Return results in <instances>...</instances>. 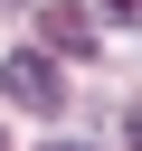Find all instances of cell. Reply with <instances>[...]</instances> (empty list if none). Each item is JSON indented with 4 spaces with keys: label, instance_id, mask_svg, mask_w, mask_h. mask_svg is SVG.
Masks as SVG:
<instances>
[{
    "label": "cell",
    "instance_id": "cell-1",
    "mask_svg": "<svg viewBox=\"0 0 142 151\" xmlns=\"http://www.w3.org/2000/svg\"><path fill=\"white\" fill-rule=\"evenodd\" d=\"M0 94H9L19 113H57V104H66L57 47H19V57H0Z\"/></svg>",
    "mask_w": 142,
    "mask_h": 151
},
{
    "label": "cell",
    "instance_id": "cell-2",
    "mask_svg": "<svg viewBox=\"0 0 142 151\" xmlns=\"http://www.w3.org/2000/svg\"><path fill=\"white\" fill-rule=\"evenodd\" d=\"M38 38H47V47H57V57H85V47H95V19H85V9H66V0H57V9H38Z\"/></svg>",
    "mask_w": 142,
    "mask_h": 151
},
{
    "label": "cell",
    "instance_id": "cell-3",
    "mask_svg": "<svg viewBox=\"0 0 142 151\" xmlns=\"http://www.w3.org/2000/svg\"><path fill=\"white\" fill-rule=\"evenodd\" d=\"M104 19H123V28H142V0H104Z\"/></svg>",
    "mask_w": 142,
    "mask_h": 151
},
{
    "label": "cell",
    "instance_id": "cell-4",
    "mask_svg": "<svg viewBox=\"0 0 142 151\" xmlns=\"http://www.w3.org/2000/svg\"><path fill=\"white\" fill-rule=\"evenodd\" d=\"M123 132H133V151H142V113H123Z\"/></svg>",
    "mask_w": 142,
    "mask_h": 151
},
{
    "label": "cell",
    "instance_id": "cell-5",
    "mask_svg": "<svg viewBox=\"0 0 142 151\" xmlns=\"http://www.w3.org/2000/svg\"><path fill=\"white\" fill-rule=\"evenodd\" d=\"M47 151H85V142H47Z\"/></svg>",
    "mask_w": 142,
    "mask_h": 151
},
{
    "label": "cell",
    "instance_id": "cell-6",
    "mask_svg": "<svg viewBox=\"0 0 142 151\" xmlns=\"http://www.w3.org/2000/svg\"><path fill=\"white\" fill-rule=\"evenodd\" d=\"M0 9H19V0H0Z\"/></svg>",
    "mask_w": 142,
    "mask_h": 151
}]
</instances>
